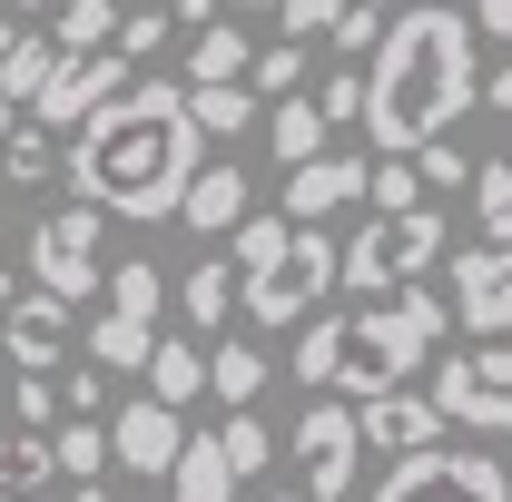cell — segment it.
<instances>
[{"mask_svg": "<svg viewBox=\"0 0 512 502\" xmlns=\"http://www.w3.org/2000/svg\"><path fill=\"white\" fill-rule=\"evenodd\" d=\"M60 168L89 217H128V227L178 217V188L197 178V128H188L178 79H128L119 99H99L69 128Z\"/></svg>", "mask_w": 512, "mask_h": 502, "instance_id": "obj_1", "label": "cell"}, {"mask_svg": "<svg viewBox=\"0 0 512 502\" xmlns=\"http://www.w3.org/2000/svg\"><path fill=\"white\" fill-rule=\"evenodd\" d=\"M365 148L384 158H414V148H434L453 138V119L473 109V79H483V50H473V30H463V10L453 0H414V10H394L384 20V40L365 50Z\"/></svg>", "mask_w": 512, "mask_h": 502, "instance_id": "obj_2", "label": "cell"}, {"mask_svg": "<svg viewBox=\"0 0 512 502\" xmlns=\"http://www.w3.org/2000/svg\"><path fill=\"white\" fill-rule=\"evenodd\" d=\"M227 237H237V266H227V276H237V315H256L266 335L325 315V296H335V237H325V227L237 217Z\"/></svg>", "mask_w": 512, "mask_h": 502, "instance_id": "obj_3", "label": "cell"}, {"mask_svg": "<svg viewBox=\"0 0 512 502\" xmlns=\"http://www.w3.org/2000/svg\"><path fill=\"white\" fill-rule=\"evenodd\" d=\"M444 306L424 286H394L375 306H335V384L345 394H394V384H424V365L444 355Z\"/></svg>", "mask_w": 512, "mask_h": 502, "instance_id": "obj_4", "label": "cell"}, {"mask_svg": "<svg viewBox=\"0 0 512 502\" xmlns=\"http://www.w3.org/2000/svg\"><path fill=\"white\" fill-rule=\"evenodd\" d=\"M444 207H414V217H375L335 247V286H355V306H375L394 286H414L424 266H444Z\"/></svg>", "mask_w": 512, "mask_h": 502, "instance_id": "obj_5", "label": "cell"}, {"mask_svg": "<svg viewBox=\"0 0 512 502\" xmlns=\"http://www.w3.org/2000/svg\"><path fill=\"white\" fill-rule=\"evenodd\" d=\"M99 296H109V306L89 315V365H99V375H138L148 345H158V296H168V276H158L148 256H119V266L99 276Z\"/></svg>", "mask_w": 512, "mask_h": 502, "instance_id": "obj_6", "label": "cell"}, {"mask_svg": "<svg viewBox=\"0 0 512 502\" xmlns=\"http://www.w3.org/2000/svg\"><path fill=\"white\" fill-rule=\"evenodd\" d=\"M99 237H109V217H89V207H40L30 217V276H40V296L50 306H89L99 296V276H109V256H99Z\"/></svg>", "mask_w": 512, "mask_h": 502, "instance_id": "obj_7", "label": "cell"}, {"mask_svg": "<svg viewBox=\"0 0 512 502\" xmlns=\"http://www.w3.org/2000/svg\"><path fill=\"white\" fill-rule=\"evenodd\" d=\"M365 502H512V483L473 443H424V453H394Z\"/></svg>", "mask_w": 512, "mask_h": 502, "instance_id": "obj_8", "label": "cell"}, {"mask_svg": "<svg viewBox=\"0 0 512 502\" xmlns=\"http://www.w3.org/2000/svg\"><path fill=\"white\" fill-rule=\"evenodd\" d=\"M444 424H473V434H503L512 424V345H473V355H444V375L414 384Z\"/></svg>", "mask_w": 512, "mask_h": 502, "instance_id": "obj_9", "label": "cell"}, {"mask_svg": "<svg viewBox=\"0 0 512 502\" xmlns=\"http://www.w3.org/2000/svg\"><path fill=\"white\" fill-rule=\"evenodd\" d=\"M444 325H463L473 345H503L512 325V256L503 247H444Z\"/></svg>", "mask_w": 512, "mask_h": 502, "instance_id": "obj_10", "label": "cell"}, {"mask_svg": "<svg viewBox=\"0 0 512 502\" xmlns=\"http://www.w3.org/2000/svg\"><path fill=\"white\" fill-rule=\"evenodd\" d=\"M355 463H365L355 404L316 394V404L296 414V502H345V493H355Z\"/></svg>", "mask_w": 512, "mask_h": 502, "instance_id": "obj_11", "label": "cell"}, {"mask_svg": "<svg viewBox=\"0 0 512 502\" xmlns=\"http://www.w3.org/2000/svg\"><path fill=\"white\" fill-rule=\"evenodd\" d=\"M119 89H128V69L109 60V50H89V60H50V79L30 89L20 119H30V128H79L99 99H119Z\"/></svg>", "mask_w": 512, "mask_h": 502, "instance_id": "obj_12", "label": "cell"}, {"mask_svg": "<svg viewBox=\"0 0 512 502\" xmlns=\"http://www.w3.org/2000/svg\"><path fill=\"white\" fill-rule=\"evenodd\" d=\"M365 168H375L365 148H345V158L325 148L306 168H286V207H276V217H286V227H325L335 207H365Z\"/></svg>", "mask_w": 512, "mask_h": 502, "instance_id": "obj_13", "label": "cell"}, {"mask_svg": "<svg viewBox=\"0 0 512 502\" xmlns=\"http://www.w3.org/2000/svg\"><path fill=\"white\" fill-rule=\"evenodd\" d=\"M99 443H109V463H128L138 483H158V473L178 463V443H188V424H178L168 404H148V394H138V404H119V414L99 424Z\"/></svg>", "mask_w": 512, "mask_h": 502, "instance_id": "obj_14", "label": "cell"}, {"mask_svg": "<svg viewBox=\"0 0 512 502\" xmlns=\"http://www.w3.org/2000/svg\"><path fill=\"white\" fill-rule=\"evenodd\" d=\"M355 443H375L384 463H394V453H424V443H444V414H434L414 384H394V394H365V404H355Z\"/></svg>", "mask_w": 512, "mask_h": 502, "instance_id": "obj_15", "label": "cell"}, {"mask_svg": "<svg viewBox=\"0 0 512 502\" xmlns=\"http://www.w3.org/2000/svg\"><path fill=\"white\" fill-rule=\"evenodd\" d=\"M0 345H10V365H20V375H50V365H60V345H69V306H50L40 286H20V296L0 306Z\"/></svg>", "mask_w": 512, "mask_h": 502, "instance_id": "obj_16", "label": "cell"}, {"mask_svg": "<svg viewBox=\"0 0 512 502\" xmlns=\"http://www.w3.org/2000/svg\"><path fill=\"white\" fill-rule=\"evenodd\" d=\"M237 217H256L247 207V168H227V158H207L188 188H178V227H197V237H217V227H237Z\"/></svg>", "mask_w": 512, "mask_h": 502, "instance_id": "obj_17", "label": "cell"}, {"mask_svg": "<svg viewBox=\"0 0 512 502\" xmlns=\"http://www.w3.org/2000/svg\"><path fill=\"white\" fill-rule=\"evenodd\" d=\"M138 375H148V404H168V414H188L197 394H207V345H197V335H158Z\"/></svg>", "mask_w": 512, "mask_h": 502, "instance_id": "obj_18", "label": "cell"}, {"mask_svg": "<svg viewBox=\"0 0 512 502\" xmlns=\"http://www.w3.org/2000/svg\"><path fill=\"white\" fill-rule=\"evenodd\" d=\"M266 384H276V365H266L256 345H237V335H217V345H207V394H217L227 414H256V394H266Z\"/></svg>", "mask_w": 512, "mask_h": 502, "instance_id": "obj_19", "label": "cell"}, {"mask_svg": "<svg viewBox=\"0 0 512 502\" xmlns=\"http://www.w3.org/2000/svg\"><path fill=\"white\" fill-rule=\"evenodd\" d=\"M227 79H247V30L237 20H207L188 40V79L178 89H227Z\"/></svg>", "mask_w": 512, "mask_h": 502, "instance_id": "obj_20", "label": "cell"}, {"mask_svg": "<svg viewBox=\"0 0 512 502\" xmlns=\"http://www.w3.org/2000/svg\"><path fill=\"white\" fill-rule=\"evenodd\" d=\"M178 315L197 325V345H217V335H227V315H237V276H227V256H207L188 286H178Z\"/></svg>", "mask_w": 512, "mask_h": 502, "instance_id": "obj_21", "label": "cell"}, {"mask_svg": "<svg viewBox=\"0 0 512 502\" xmlns=\"http://www.w3.org/2000/svg\"><path fill=\"white\" fill-rule=\"evenodd\" d=\"M50 493V434H0V502H40Z\"/></svg>", "mask_w": 512, "mask_h": 502, "instance_id": "obj_22", "label": "cell"}, {"mask_svg": "<svg viewBox=\"0 0 512 502\" xmlns=\"http://www.w3.org/2000/svg\"><path fill=\"white\" fill-rule=\"evenodd\" d=\"M266 148H276V168H306V158H325V119L306 109V89L266 109Z\"/></svg>", "mask_w": 512, "mask_h": 502, "instance_id": "obj_23", "label": "cell"}, {"mask_svg": "<svg viewBox=\"0 0 512 502\" xmlns=\"http://www.w3.org/2000/svg\"><path fill=\"white\" fill-rule=\"evenodd\" d=\"M178 99H188V128H197V138H247V128H256L247 79H227V89H178Z\"/></svg>", "mask_w": 512, "mask_h": 502, "instance_id": "obj_24", "label": "cell"}, {"mask_svg": "<svg viewBox=\"0 0 512 502\" xmlns=\"http://www.w3.org/2000/svg\"><path fill=\"white\" fill-rule=\"evenodd\" d=\"M168 483H178V502H237V483H227V463H217V434H188V443H178Z\"/></svg>", "mask_w": 512, "mask_h": 502, "instance_id": "obj_25", "label": "cell"}, {"mask_svg": "<svg viewBox=\"0 0 512 502\" xmlns=\"http://www.w3.org/2000/svg\"><path fill=\"white\" fill-rule=\"evenodd\" d=\"M50 30H60V40H50L60 60H89V50H109V30H119V0H60V10H50Z\"/></svg>", "mask_w": 512, "mask_h": 502, "instance_id": "obj_26", "label": "cell"}, {"mask_svg": "<svg viewBox=\"0 0 512 502\" xmlns=\"http://www.w3.org/2000/svg\"><path fill=\"white\" fill-rule=\"evenodd\" d=\"M503 227H512V168L483 148L473 158V247H503Z\"/></svg>", "mask_w": 512, "mask_h": 502, "instance_id": "obj_27", "label": "cell"}, {"mask_svg": "<svg viewBox=\"0 0 512 502\" xmlns=\"http://www.w3.org/2000/svg\"><path fill=\"white\" fill-rule=\"evenodd\" d=\"M178 30H168V0H138V10H119V30H109V60L138 69V60H158Z\"/></svg>", "mask_w": 512, "mask_h": 502, "instance_id": "obj_28", "label": "cell"}, {"mask_svg": "<svg viewBox=\"0 0 512 502\" xmlns=\"http://www.w3.org/2000/svg\"><path fill=\"white\" fill-rule=\"evenodd\" d=\"M306 69H316V50H296V40L247 50V99H296V89H306Z\"/></svg>", "mask_w": 512, "mask_h": 502, "instance_id": "obj_29", "label": "cell"}, {"mask_svg": "<svg viewBox=\"0 0 512 502\" xmlns=\"http://www.w3.org/2000/svg\"><path fill=\"white\" fill-rule=\"evenodd\" d=\"M217 463H227V483H256V473L276 463V434H266L256 414H227V434H217Z\"/></svg>", "mask_w": 512, "mask_h": 502, "instance_id": "obj_30", "label": "cell"}, {"mask_svg": "<svg viewBox=\"0 0 512 502\" xmlns=\"http://www.w3.org/2000/svg\"><path fill=\"white\" fill-rule=\"evenodd\" d=\"M50 168H60V148H50V128H10V138H0V178H10V188H40V178H50Z\"/></svg>", "mask_w": 512, "mask_h": 502, "instance_id": "obj_31", "label": "cell"}, {"mask_svg": "<svg viewBox=\"0 0 512 502\" xmlns=\"http://www.w3.org/2000/svg\"><path fill=\"white\" fill-rule=\"evenodd\" d=\"M50 473H69V483H99V473H109V443H99V424H60V434H50Z\"/></svg>", "mask_w": 512, "mask_h": 502, "instance_id": "obj_32", "label": "cell"}, {"mask_svg": "<svg viewBox=\"0 0 512 502\" xmlns=\"http://www.w3.org/2000/svg\"><path fill=\"white\" fill-rule=\"evenodd\" d=\"M365 207H375V217H414V207H424L414 168H404V158H375V168H365Z\"/></svg>", "mask_w": 512, "mask_h": 502, "instance_id": "obj_33", "label": "cell"}, {"mask_svg": "<svg viewBox=\"0 0 512 502\" xmlns=\"http://www.w3.org/2000/svg\"><path fill=\"white\" fill-rule=\"evenodd\" d=\"M50 60H60L50 40H10V60H0V99H10V109H30V89L50 79Z\"/></svg>", "mask_w": 512, "mask_h": 502, "instance_id": "obj_34", "label": "cell"}, {"mask_svg": "<svg viewBox=\"0 0 512 502\" xmlns=\"http://www.w3.org/2000/svg\"><path fill=\"white\" fill-rule=\"evenodd\" d=\"M306 109H316L325 128H345V119H355V109H365V79H355V69H325L316 89H306Z\"/></svg>", "mask_w": 512, "mask_h": 502, "instance_id": "obj_35", "label": "cell"}, {"mask_svg": "<svg viewBox=\"0 0 512 502\" xmlns=\"http://www.w3.org/2000/svg\"><path fill=\"white\" fill-rule=\"evenodd\" d=\"M50 384H60L69 424H99V404H109V375H99V365H69V375H50Z\"/></svg>", "mask_w": 512, "mask_h": 502, "instance_id": "obj_36", "label": "cell"}, {"mask_svg": "<svg viewBox=\"0 0 512 502\" xmlns=\"http://www.w3.org/2000/svg\"><path fill=\"white\" fill-rule=\"evenodd\" d=\"M384 20H394V10H365V0H345V10H335V30H325V40H335V50H345V60H365V50H375V40H384Z\"/></svg>", "mask_w": 512, "mask_h": 502, "instance_id": "obj_37", "label": "cell"}, {"mask_svg": "<svg viewBox=\"0 0 512 502\" xmlns=\"http://www.w3.org/2000/svg\"><path fill=\"white\" fill-rule=\"evenodd\" d=\"M335 10H345V0H276V20H286V40H296V50L335 30Z\"/></svg>", "mask_w": 512, "mask_h": 502, "instance_id": "obj_38", "label": "cell"}, {"mask_svg": "<svg viewBox=\"0 0 512 502\" xmlns=\"http://www.w3.org/2000/svg\"><path fill=\"white\" fill-rule=\"evenodd\" d=\"M50 414H60V384H50V375H20V434H50Z\"/></svg>", "mask_w": 512, "mask_h": 502, "instance_id": "obj_39", "label": "cell"}, {"mask_svg": "<svg viewBox=\"0 0 512 502\" xmlns=\"http://www.w3.org/2000/svg\"><path fill=\"white\" fill-rule=\"evenodd\" d=\"M463 30H473V50H503V40H512V0H473Z\"/></svg>", "mask_w": 512, "mask_h": 502, "instance_id": "obj_40", "label": "cell"}, {"mask_svg": "<svg viewBox=\"0 0 512 502\" xmlns=\"http://www.w3.org/2000/svg\"><path fill=\"white\" fill-rule=\"evenodd\" d=\"M10 296H20V266H10V256H0V306H10Z\"/></svg>", "mask_w": 512, "mask_h": 502, "instance_id": "obj_41", "label": "cell"}, {"mask_svg": "<svg viewBox=\"0 0 512 502\" xmlns=\"http://www.w3.org/2000/svg\"><path fill=\"white\" fill-rule=\"evenodd\" d=\"M69 502H109V493H99V483H69Z\"/></svg>", "mask_w": 512, "mask_h": 502, "instance_id": "obj_42", "label": "cell"}, {"mask_svg": "<svg viewBox=\"0 0 512 502\" xmlns=\"http://www.w3.org/2000/svg\"><path fill=\"white\" fill-rule=\"evenodd\" d=\"M10 10H60V0H10Z\"/></svg>", "mask_w": 512, "mask_h": 502, "instance_id": "obj_43", "label": "cell"}, {"mask_svg": "<svg viewBox=\"0 0 512 502\" xmlns=\"http://www.w3.org/2000/svg\"><path fill=\"white\" fill-rule=\"evenodd\" d=\"M237 10H276V0H237Z\"/></svg>", "mask_w": 512, "mask_h": 502, "instance_id": "obj_44", "label": "cell"}, {"mask_svg": "<svg viewBox=\"0 0 512 502\" xmlns=\"http://www.w3.org/2000/svg\"><path fill=\"white\" fill-rule=\"evenodd\" d=\"M365 10H394V0H365Z\"/></svg>", "mask_w": 512, "mask_h": 502, "instance_id": "obj_45", "label": "cell"}, {"mask_svg": "<svg viewBox=\"0 0 512 502\" xmlns=\"http://www.w3.org/2000/svg\"><path fill=\"white\" fill-rule=\"evenodd\" d=\"M266 502H296V493H266Z\"/></svg>", "mask_w": 512, "mask_h": 502, "instance_id": "obj_46", "label": "cell"}]
</instances>
